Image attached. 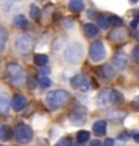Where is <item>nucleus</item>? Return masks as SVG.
I'll return each mask as SVG.
<instances>
[{
  "label": "nucleus",
  "instance_id": "1",
  "mask_svg": "<svg viewBox=\"0 0 139 146\" xmlns=\"http://www.w3.org/2000/svg\"><path fill=\"white\" fill-rule=\"evenodd\" d=\"M83 55H85V49H83V45L81 42H71L70 45H67V48L64 49L63 53L64 60L70 64L81 63Z\"/></svg>",
  "mask_w": 139,
  "mask_h": 146
},
{
  "label": "nucleus",
  "instance_id": "2",
  "mask_svg": "<svg viewBox=\"0 0 139 146\" xmlns=\"http://www.w3.org/2000/svg\"><path fill=\"white\" fill-rule=\"evenodd\" d=\"M70 98H71V96H70L68 92H66V90H53V92H49L46 94V104H48L49 108L56 109L66 105L70 101Z\"/></svg>",
  "mask_w": 139,
  "mask_h": 146
},
{
  "label": "nucleus",
  "instance_id": "3",
  "mask_svg": "<svg viewBox=\"0 0 139 146\" xmlns=\"http://www.w3.org/2000/svg\"><path fill=\"white\" fill-rule=\"evenodd\" d=\"M14 135H15V139L18 143L21 145H27L30 143L33 139V130L30 128V126H27L25 123H21L18 124L15 130H14Z\"/></svg>",
  "mask_w": 139,
  "mask_h": 146
},
{
  "label": "nucleus",
  "instance_id": "4",
  "mask_svg": "<svg viewBox=\"0 0 139 146\" xmlns=\"http://www.w3.org/2000/svg\"><path fill=\"white\" fill-rule=\"evenodd\" d=\"M116 94L117 92L112 89H102L97 96V102L102 108H107L111 105H116Z\"/></svg>",
  "mask_w": 139,
  "mask_h": 146
},
{
  "label": "nucleus",
  "instance_id": "5",
  "mask_svg": "<svg viewBox=\"0 0 139 146\" xmlns=\"http://www.w3.org/2000/svg\"><path fill=\"white\" fill-rule=\"evenodd\" d=\"M89 55H90L91 62H94V63L102 62V60L105 59V56H107V49H105L104 42L100 41V40L94 41L93 44L90 45V52H89Z\"/></svg>",
  "mask_w": 139,
  "mask_h": 146
},
{
  "label": "nucleus",
  "instance_id": "6",
  "mask_svg": "<svg viewBox=\"0 0 139 146\" xmlns=\"http://www.w3.org/2000/svg\"><path fill=\"white\" fill-rule=\"evenodd\" d=\"M7 74L10 76V81L17 85L21 86L23 83V78H25V70L19 66V64H10L7 67Z\"/></svg>",
  "mask_w": 139,
  "mask_h": 146
},
{
  "label": "nucleus",
  "instance_id": "7",
  "mask_svg": "<svg viewBox=\"0 0 139 146\" xmlns=\"http://www.w3.org/2000/svg\"><path fill=\"white\" fill-rule=\"evenodd\" d=\"M33 45H34V40L32 36L29 34H23L15 40V48L22 53H27L33 49Z\"/></svg>",
  "mask_w": 139,
  "mask_h": 146
},
{
  "label": "nucleus",
  "instance_id": "8",
  "mask_svg": "<svg viewBox=\"0 0 139 146\" xmlns=\"http://www.w3.org/2000/svg\"><path fill=\"white\" fill-rule=\"evenodd\" d=\"M68 119L74 126H83L86 123V120H87V116H86L85 109L75 108V109H72V112L68 115Z\"/></svg>",
  "mask_w": 139,
  "mask_h": 146
},
{
  "label": "nucleus",
  "instance_id": "9",
  "mask_svg": "<svg viewBox=\"0 0 139 146\" xmlns=\"http://www.w3.org/2000/svg\"><path fill=\"white\" fill-rule=\"evenodd\" d=\"M113 66L117 68V70H124L127 66H128V56L123 52H119L116 53L113 57Z\"/></svg>",
  "mask_w": 139,
  "mask_h": 146
},
{
  "label": "nucleus",
  "instance_id": "10",
  "mask_svg": "<svg viewBox=\"0 0 139 146\" xmlns=\"http://www.w3.org/2000/svg\"><path fill=\"white\" fill-rule=\"evenodd\" d=\"M127 37H128L127 30L124 27H121V26H119L117 29H115L113 32L111 33V40L115 41V42H123V41L127 40Z\"/></svg>",
  "mask_w": 139,
  "mask_h": 146
},
{
  "label": "nucleus",
  "instance_id": "11",
  "mask_svg": "<svg viewBox=\"0 0 139 146\" xmlns=\"http://www.w3.org/2000/svg\"><path fill=\"white\" fill-rule=\"evenodd\" d=\"M68 8L72 13H82L85 10V3L83 0H70Z\"/></svg>",
  "mask_w": 139,
  "mask_h": 146
},
{
  "label": "nucleus",
  "instance_id": "12",
  "mask_svg": "<svg viewBox=\"0 0 139 146\" xmlns=\"http://www.w3.org/2000/svg\"><path fill=\"white\" fill-rule=\"evenodd\" d=\"M26 105V97L23 94H18V96H15L14 97V100H13V108L14 111H21V109L23 108Z\"/></svg>",
  "mask_w": 139,
  "mask_h": 146
},
{
  "label": "nucleus",
  "instance_id": "13",
  "mask_svg": "<svg viewBox=\"0 0 139 146\" xmlns=\"http://www.w3.org/2000/svg\"><path fill=\"white\" fill-rule=\"evenodd\" d=\"M101 74H102V78H104V79L111 81V79H113V78H115L116 71H115V68L112 67V66L105 64V66H102V67H101Z\"/></svg>",
  "mask_w": 139,
  "mask_h": 146
},
{
  "label": "nucleus",
  "instance_id": "14",
  "mask_svg": "<svg viewBox=\"0 0 139 146\" xmlns=\"http://www.w3.org/2000/svg\"><path fill=\"white\" fill-rule=\"evenodd\" d=\"M93 131H94L95 135H98V137H102L105 131H107V123L104 120H97L93 124Z\"/></svg>",
  "mask_w": 139,
  "mask_h": 146
},
{
  "label": "nucleus",
  "instance_id": "15",
  "mask_svg": "<svg viewBox=\"0 0 139 146\" xmlns=\"http://www.w3.org/2000/svg\"><path fill=\"white\" fill-rule=\"evenodd\" d=\"M83 33L87 37H95L98 34V27L94 23H86V25L83 26Z\"/></svg>",
  "mask_w": 139,
  "mask_h": 146
},
{
  "label": "nucleus",
  "instance_id": "16",
  "mask_svg": "<svg viewBox=\"0 0 139 146\" xmlns=\"http://www.w3.org/2000/svg\"><path fill=\"white\" fill-rule=\"evenodd\" d=\"M11 137H13V130L10 126H0V139L1 141H8L11 139Z\"/></svg>",
  "mask_w": 139,
  "mask_h": 146
},
{
  "label": "nucleus",
  "instance_id": "17",
  "mask_svg": "<svg viewBox=\"0 0 139 146\" xmlns=\"http://www.w3.org/2000/svg\"><path fill=\"white\" fill-rule=\"evenodd\" d=\"M14 25L17 26V27H21V29H26L29 26V21H27V18H26L25 15L19 14V15H17L14 18Z\"/></svg>",
  "mask_w": 139,
  "mask_h": 146
},
{
  "label": "nucleus",
  "instance_id": "18",
  "mask_svg": "<svg viewBox=\"0 0 139 146\" xmlns=\"http://www.w3.org/2000/svg\"><path fill=\"white\" fill-rule=\"evenodd\" d=\"M10 111V101L8 97L4 94H0V113H7Z\"/></svg>",
  "mask_w": 139,
  "mask_h": 146
},
{
  "label": "nucleus",
  "instance_id": "19",
  "mask_svg": "<svg viewBox=\"0 0 139 146\" xmlns=\"http://www.w3.org/2000/svg\"><path fill=\"white\" fill-rule=\"evenodd\" d=\"M34 63L40 66V67H42V66H46L48 63V56L46 55H42V53H38L34 56Z\"/></svg>",
  "mask_w": 139,
  "mask_h": 146
},
{
  "label": "nucleus",
  "instance_id": "20",
  "mask_svg": "<svg viewBox=\"0 0 139 146\" xmlns=\"http://www.w3.org/2000/svg\"><path fill=\"white\" fill-rule=\"evenodd\" d=\"M7 37H8V33L4 27H0V52L4 49L6 46V42H7Z\"/></svg>",
  "mask_w": 139,
  "mask_h": 146
},
{
  "label": "nucleus",
  "instance_id": "21",
  "mask_svg": "<svg viewBox=\"0 0 139 146\" xmlns=\"http://www.w3.org/2000/svg\"><path fill=\"white\" fill-rule=\"evenodd\" d=\"M82 79H83V75L82 74H76L75 76H72L71 78V86L74 88V89H79V86H81V83H82Z\"/></svg>",
  "mask_w": 139,
  "mask_h": 146
},
{
  "label": "nucleus",
  "instance_id": "22",
  "mask_svg": "<svg viewBox=\"0 0 139 146\" xmlns=\"http://www.w3.org/2000/svg\"><path fill=\"white\" fill-rule=\"evenodd\" d=\"M108 117L119 121V120H121V119H124V117H126V113H124V112H120V111H115V112L108 113Z\"/></svg>",
  "mask_w": 139,
  "mask_h": 146
},
{
  "label": "nucleus",
  "instance_id": "23",
  "mask_svg": "<svg viewBox=\"0 0 139 146\" xmlns=\"http://www.w3.org/2000/svg\"><path fill=\"white\" fill-rule=\"evenodd\" d=\"M90 138V133L89 131H79L78 135H76V141L81 142V143H85L86 141H89Z\"/></svg>",
  "mask_w": 139,
  "mask_h": 146
},
{
  "label": "nucleus",
  "instance_id": "24",
  "mask_svg": "<svg viewBox=\"0 0 139 146\" xmlns=\"http://www.w3.org/2000/svg\"><path fill=\"white\" fill-rule=\"evenodd\" d=\"M40 15H41V10H40L36 4H32V6H30V17H32L33 19H38Z\"/></svg>",
  "mask_w": 139,
  "mask_h": 146
},
{
  "label": "nucleus",
  "instance_id": "25",
  "mask_svg": "<svg viewBox=\"0 0 139 146\" xmlns=\"http://www.w3.org/2000/svg\"><path fill=\"white\" fill-rule=\"evenodd\" d=\"M97 23H98V26L101 27V29H104V30H107L108 27H109V22H108V18L107 17H98V19H97Z\"/></svg>",
  "mask_w": 139,
  "mask_h": 146
},
{
  "label": "nucleus",
  "instance_id": "26",
  "mask_svg": "<svg viewBox=\"0 0 139 146\" xmlns=\"http://www.w3.org/2000/svg\"><path fill=\"white\" fill-rule=\"evenodd\" d=\"M40 85H41V88L48 89V88L52 86V81L48 78V76H41V78H40Z\"/></svg>",
  "mask_w": 139,
  "mask_h": 146
},
{
  "label": "nucleus",
  "instance_id": "27",
  "mask_svg": "<svg viewBox=\"0 0 139 146\" xmlns=\"http://www.w3.org/2000/svg\"><path fill=\"white\" fill-rule=\"evenodd\" d=\"M108 22H109V25L120 26L121 25V18L116 17V15H111V17H108Z\"/></svg>",
  "mask_w": 139,
  "mask_h": 146
},
{
  "label": "nucleus",
  "instance_id": "28",
  "mask_svg": "<svg viewBox=\"0 0 139 146\" xmlns=\"http://www.w3.org/2000/svg\"><path fill=\"white\" fill-rule=\"evenodd\" d=\"M19 0H4V3H3V10L4 11H10L11 10V7L15 4V3H18Z\"/></svg>",
  "mask_w": 139,
  "mask_h": 146
},
{
  "label": "nucleus",
  "instance_id": "29",
  "mask_svg": "<svg viewBox=\"0 0 139 146\" xmlns=\"http://www.w3.org/2000/svg\"><path fill=\"white\" fill-rule=\"evenodd\" d=\"M55 146H72V139H71V138H68V137L62 138V139L59 141Z\"/></svg>",
  "mask_w": 139,
  "mask_h": 146
},
{
  "label": "nucleus",
  "instance_id": "30",
  "mask_svg": "<svg viewBox=\"0 0 139 146\" xmlns=\"http://www.w3.org/2000/svg\"><path fill=\"white\" fill-rule=\"evenodd\" d=\"M79 89L82 90V92H89V90H90V82H89V79L86 78V76H83L82 83H81Z\"/></svg>",
  "mask_w": 139,
  "mask_h": 146
},
{
  "label": "nucleus",
  "instance_id": "31",
  "mask_svg": "<svg viewBox=\"0 0 139 146\" xmlns=\"http://www.w3.org/2000/svg\"><path fill=\"white\" fill-rule=\"evenodd\" d=\"M74 19L72 18H64L63 19V26L66 29H71V27H74Z\"/></svg>",
  "mask_w": 139,
  "mask_h": 146
},
{
  "label": "nucleus",
  "instance_id": "32",
  "mask_svg": "<svg viewBox=\"0 0 139 146\" xmlns=\"http://www.w3.org/2000/svg\"><path fill=\"white\" fill-rule=\"evenodd\" d=\"M51 68L49 67H46V66H42V67H40V72L42 74V75H48V74H51Z\"/></svg>",
  "mask_w": 139,
  "mask_h": 146
},
{
  "label": "nucleus",
  "instance_id": "33",
  "mask_svg": "<svg viewBox=\"0 0 139 146\" xmlns=\"http://www.w3.org/2000/svg\"><path fill=\"white\" fill-rule=\"evenodd\" d=\"M132 57L135 62H138L139 60V46H135L132 49Z\"/></svg>",
  "mask_w": 139,
  "mask_h": 146
},
{
  "label": "nucleus",
  "instance_id": "34",
  "mask_svg": "<svg viewBox=\"0 0 139 146\" xmlns=\"http://www.w3.org/2000/svg\"><path fill=\"white\" fill-rule=\"evenodd\" d=\"M27 85H29V88H30V89H36V88H37V83H36V81H34L33 78H30V79H29Z\"/></svg>",
  "mask_w": 139,
  "mask_h": 146
},
{
  "label": "nucleus",
  "instance_id": "35",
  "mask_svg": "<svg viewBox=\"0 0 139 146\" xmlns=\"http://www.w3.org/2000/svg\"><path fill=\"white\" fill-rule=\"evenodd\" d=\"M102 146H115V141L112 139V138H107Z\"/></svg>",
  "mask_w": 139,
  "mask_h": 146
},
{
  "label": "nucleus",
  "instance_id": "36",
  "mask_svg": "<svg viewBox=\"0 0 139 146\" xmlns=\"http://www.w3.org/2000/svg\"><path fill=\"white\" fill-rule=\"evenodd\" d=\"M119 139H121V141H128V139H130V134H128V133H121L120 135H119Z\"/></svg>",
  "mask_w": 139,
  "mask_h": 146
},
{
  "label": "nucleus",
  "instance_id": "37",
  "mask_svg": "<svg viewBox=\"0 0 139 146\" xmlns=\"http://www.w3.org/2000/svg\"><path fill=\"white\" fill-rule=\"evenodd\" d=\"M90 146H102V143L100 142V141H91Z\"/></svg>",
  "mask_w": 139,
  "mask_h": 146
},
{
  "label": "nucleus",
  "instance_id": "38",
  "mask_svg": "<svg viewBox=\"0 0 139 146\" xmlns=\"http://www.w3.org/2000/svg\"><path fill=\"white\" fill-rule=\"evenodd\" d=\"M136 26H138V19H134L132 22H131V27H132V29H136Z\"/></svg>",
  "mask_w": 139,
  "mask_h": 146
},
{
  "label": "nucleus",
  "instance_id": "39",
  "mask_svg": "<svg viewBox=\"0 0 139 146\" xmlns=\"http://www.w3.org/2000/svg\"><path fill=\"white\" fill-rule=\"evenodd\" d=\"M36 146H46V143H45L42 139H38V142H37V145Z\"/></svg>",
  "mask_w": 139,
  "mask_h": 146
},
{
  "label": "nucleus",
  "instance_id": "40",
  "mask_svg": "<svg viewBox=\"0 0 139 146\" xmlns=\"http://www.w3.org/2000/svg\"><path fill=\"white\" fill-rule=\"evenodd\" d=\"M134 139H135V142H138V141H139V135L136 133L134 134Z\"/></svg>",
  "mask_w": 139,
  "mask_h": 146
},
{
  "label": "nucleus",
  "instance_id": "41",
  "mask_svg": "<svg viewBox=\"0 0 139 146\" xmlns=\"http://www.w3.org/2000/svg\"><path fill=\"white\" fill-rule=\"evenodd\" d=\"M74 146H85V143H81V142H78V143H75Z\"/></svg>",
  "mask_w": 139,
  "mask_h": 146
},
{
  "label": "nucleus",
  "instance_id": "42",
  "mask_svg": "<svg viewBox=\"0 0 139 146\" xmlns=\"http://www.w3.org/2000/svg\"><path fill=\"white\" fill-rule=\"evenodd\" d=\"M131 1H132V3H136V1H138V0H131Z\"/></svg>",
  "mask_w": 139,
  "mask_h": 146
},
{
  "label": "nucleus",
  "instance_id": "43",
  "mask_svg": "<svg viewBox=\"0 0 139 146\" xmlns=\"http://www.w3.org/2000/svg\"><path fill=\"white\" fill-rule=\"evenodd\" d=\"M0 146H3V145H0Z\"/></svg>",
  "mask_w": 139,
  "mask_h": 146
}]
</instances>
